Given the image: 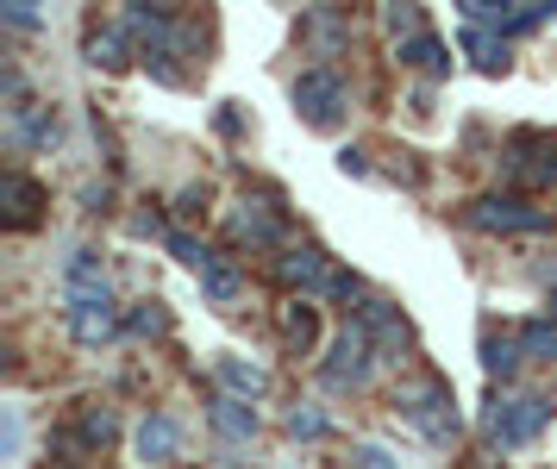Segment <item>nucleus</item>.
Returning a JSON list of instances; mask_svg holds the SVG:
<instances>
[{
	"mask_svg": "<svg viewBox=\"0 0 557 469\" xmlns=\"http://www.w3.org/2000/svg\"><path fill=\"white\" fill-rule=\"evenodd\" d=\"M220 382H226V388H238V400H257L263 395V370H257V363H220Z\"/></svg>",
	"mask_w": 557,
	"mask_h": 469,
	"instance_id": "obj_19",
	"label": "nucleus"
},
{
	"mask_svg": "<svg viewBox=\"0 0 557 469\" xmlns=\"http://www.w3.org/2000/svg\"><path fill=\"white\" fill-rule=\"evenodd\" d=\"M0 195H7V225H13V232H26V225H38L45 188H38V182H32L26 170H7V182H0Z\"/></svg>",
	"mask_w": 557,
	"mask_h": 469,
	"instance_id": "obj_8",
	"label": "nucleus"
},
{
	"mask_svg": "<svg viewBox=\"0 0 557 469\" xmlns=\"http://www.w3.org/2000/svg\"><path fill=\"white\" fill-rule=\"evenodd\" d=\"M113 439H120V420H113L107 407H82L76 425L63 432V451H107Z\"/></svg>",
	"mask_w": 557,
	"mask_h": 469,
	"instance_id": "obj_9",
	"label": "nucleus"
},
{
	"mask_svg": "<svg viewBox=\"0 0 557 469\" xmlns=\"http://www.w3.org/2000/svg\"><path fill=\"white\" fill-rule=\"evenodd\" d=\"M520 363H527L520 332H488V338H482V370H488V375H513Z\"/></svg>",
	"mask_w": 557,
	"mask_h": 469,
	"instance_id": "obj_12",
	"label": "nucleus"
},
{
	"mask_svg": "<svg viewBox=\"0 0 557 469\" xmlns=\"http://www.w3.org/2000/svg\"><path fill=\"white\" fill-rule=\"evenodd\" d=\"M552 320H557V282H552Z\"/></svg>",
	"mask_w": 557,
	"mask_h": 469,
	"instance_id": "obj_25",
	"label": "nucleus"
},
{
	"mask_svg": "<svg viewBox=\"0 0 557 469\" xmlns=\"http://www.w3.org/2000/svg\"><path fill=\"white\" fill-rule=\"evenodd\" d=\"M282 338H288V350H313L320 345V307H313V300H288V307H282Z\"/></svg>",
	"mask_w": 557,
	"mask_h": 469,
	"instance_id": "obj_10",
	"label": "nucleus"
},
{
	"mask_svg": "<svg viewBox=\"0 0 557 469\" xmlns=\"http://www.w3.org/2000/svg\"><path fill=\"white\" fill-rule=\"evenodd\" d=\"M351 469H401V464H395L382 445H357V451H351Z\"/></svg>",
	"mask_w": 557,
	"mask_h": 469,
	"instance_id": "obj_23",
	"label": "nucleus"
},
{
	"mask_svg": "<svg viewBox=\"0 0 557 469\" xmlns=\"http://www.w3.org/2000/svg\"><path fill=\"white\" fill-rule=\"evenodd\" d=\"M370 363H376V345H370V332L363 325H345V338L332 345V363H326V388H363L370 382Z\"/></svg>",
	"mask_w": 557,
	"mask_h": 469,
	"instance_id": "obj_5",
	"label": "nucleus"
},
{
	"mask_svg": "<svg viewBox=\"0 0 557 469\" xmlns=\"http://www.w3.org/2000/svg\"><path fill=\"white\" fill-rule=\"evenodd\" d=\"M295 107H301V120L307 125H338V113H345V82L332 70H307L301 82H295Z\"/></svg>",
	"mask_w": 557,
	"mask_h": 469,
	"instance_id": "obj_6",
	"label": "nucleus"
},
{
	"mask_svg": "<svg viewBox=\"0 0 557 469\" xmlns=\"http://www.w3.org/2000/svg\"><path fill=\"white\" fill-rule=\"evenodd\" d=\"M552 414H557L552 395H507V400H495L488 432H495V445H527V439L552 420Z\"/></svg>",
	"mask_w": 557,
	"mask_h": 469,
	"instance_id": "obj_2",
	"label": "nucleus"
},
{
	"mask_svg": "<svg viewBox=\"0 0 557 469\" xmlns=\"http://www.w3.org/2000/svg\"><path fill=\"white\" fill-rule=\"evenodd\" d=\"M232 238H238V245H276L282 220L270 213V207H251V200H245V207L232 213Z\"/></svg>",
	"mask_w": 557,
	"mask_h": 469,
	"instance_id": "obj_11",
	"label": "nucleus"
},
{
	"mask_svg": "<svg viewBox=\"0 0 557 469\" xmlns=\"http://www.w3.org/2000/svg\"><path fill=\"white\" fill-rule=\"evenodd\" d=\"M288 432H295V439H320V432H326V414H320V407H295V414H288Z\"/></svg>",
	"mask_w": 557,
	"mask_h": 469,
	"instance_id": "obj_21",
	"label": "nucleus"
},
{
	"mask_svg": "<svg viewBox=\"0 0 557 469\" xmlns=\"http://www.w3.org/2000/svg\"><path fill=\"white\" fill-rule=\"evenodd\" d=\"M463 45H470V57H476V70H488V75L507 70V38H495V32H476V25H470V38H463Z\"/></svg>",
	"mask_w": 557,
	"mask_h": 469,
	"instance_id": "obj_16",
	"label": "nucleus"
},
{
	"mask_svg": "<svg viewBox=\"0 0 557 469\" xmlns=\"http://www.w3.org/2000/svg\"><path fill=\"white\" fill-rule=\"evenodd\" d=\"M201 288L213 300H238V270H232L220 250H207V257H201Z\"/></svg>",
	"mask_w": 557,
	"mask_h": 469,
	"instance_id": "obj_15",
	"label": "nucleus"
},
{
	"mask_svg": "<svg viewBox=\"0 0 557 469\" xmlns=\"http://www.w3.org/2000/svg\"><path fill=\"white\" fill-rule=\"evenodd\" d=\"M463 220L482 225V232H545L552 213L545 207H527V200H513V195H482L463 207Z\"/></svg>",
	"mask_w": 557,
	"mask_h": 469,
	"instance_id": "obj_3",
	"label": "nucleus"
},
{
	"mask_svg": "<svg viewBox=\"0 0 557 469\" xmlns=\"http://www.w3.org/2000/svg\"><path fill=\"white\" fill-rule=\"evenodd\" d=\"M88 57L107 63V70H120V63H126V32H120V25H113V32H95V38H88Z\"/></svg>",
	"mask_w": 557,
	"mask_h": 469,
	"instance_id": "obj_20",
	"label": "nucleus"
},
{
	"mask_svg": "<svg viewBox=\"0 0 557 469\" xmlns=\"http://www.w3.org/2000/svg\"><path fill=\"white\" fill-rule=\"evenodd\" d=\"M138 445H145V457H176V445H182V425L170 420V414H151V420L138 425Z\"/></svg>",
	"mask_w": 557,
	"mask_h": 469,
	"instance_id": "obj_14",
	"label": "nucleus"
},
{
	"mask_svg": "<svg viewBox=\"0 0 557 469\" xmlns=\"http://www.w3.org/2000/svg\"><path fill=\"white\" fill-rule=\"evenodd\" d=\"M401 414H407V420H413V425H420V432H426L432 445H445V439H451V432H457V414H451V388H445L438 375H420L413 388H401Z\"/></svg>",
	"mask_w": 557,
	"mask_h": 469,
	"instance_id": "obj_1",
	"label": "nucleus"
},
{
	"mask_svg": "<svg viewBox=\"0 0 557 469\" xmlns=\"http://www.w3.org/2000/svg\"><path fill=\"white\" fill-rule=\"evenodd\" d=\"M170 325V313H163V300H145L138 313H132V332H163Z\"/></svg>",
	"mask_w": 557,
	"mask_h": 469,
	"instance_id": "obj_22",
	"label": "nucleus"
},
{
	"mask_svg": "<svg viewBox=\"0 0 557 469\" xmlns=\"http://www.w3.org/2000/svg\"><path fill=\"white\" fill-rule=\"evenodd\" d=\"M276 270H282V282H288V288H301V300H307V295H326V288H332V275H338V270L326 263V250H313V245L288 250V257H282Z\"/></svg>",
	"mask_w": 557,
	"mask_h": 469,
	"instance_id": "obj_7",
	"label": "nucleus"
},
{
	"mask_svg": "<svg viewBox=\"0 0 557 469\" xmlns=\"http://www.w3.org/2000/svg\"><path fill=\"white\" fill-rule=\"evenodd\" d=\"M401 63H407V70H420V75H445V70H451V50L438 45L432 32H420V38H407V45H401Z\"/></svg>",
	"mask_w": 557,
	"mask_h": 469,
	"instance_id": "obj_13",
	"label": "nucleus"
},
{
	"mask_svg": "<svg viewBox=\"0 0 557 469\" xmlns=\"http://www.w3.org/2000/svg\"><path fill=\"white\" fill-rule=\"evenodd\" d=\"M213 425H220L226 439H251V432H257L251 400H220V407H213Z\"/></svg>",
	"mask_w": 557,
	"mask_h": 469,
	"instance_id": "obj_17",
	"label": "nucleus"
},
{
	"mask_svg": "<svg viewBox=\"0 0 557 469\" xmlns=\"http://www.w3.org/2000/svg\"><path fill=\"white\" fill-rule=\"evenodd\" d=\"M507 175H520V182H557V132H513L507 138Z\"/></svg>",
	"mask_w": 557,
	"mask_h": 469,
	"instance_id": "obj_4",
	"label": "nucleus"
},
{
	"mask_svg": "<svg viewBox=\"0 0 557 469\" xmlns=\"http://www.w3.org/2000/svg\"><path fill=\"white\" fill-rule=\"evenodd\" d=\"M0 20L13 25V32H32V25H38V13H32V7H7V13H0Z\"/></svg>",
	"mask_w": 557,
	"mask_h": 469,
	"instance_id": "obj_24",
	"label": "nucleus"
},
{
	"mask_svg": "<svg viewBox=\"0 0 557 469\" xmlns=\"http://www.w3.org/2000/svg\"><path fill=\"white\" fill-rule=\"evenodd\" d=\"M520 350L539 357V363H552L557 357V320H527L520 325Z\"/></svg>",
	"mask_w": 557,
	"mask_h": 469,
	"instance_id": "obj_18",
	"label": "nucleus"
}]
</instances>
